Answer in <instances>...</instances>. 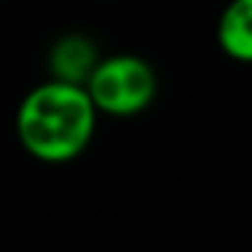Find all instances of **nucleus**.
<instances>
[{
    "instance_id": "20e7f679",
    "label": "nucleus",
    "mask_w": 252,
    "mask_h": 252,
    "mask_svg": "<svg viewBox=\"0 0 252 252\" xmlns=\"http://www.w3.org/2000/svg\"><path fill=\"white\" fill-rule=\"evenodd\" d=\"M220 51L243 65H252V0H228L217 21Z\"/></svg>"
},
{
    "instance_id": "7ed1b4c3",
    "label": "nucleus",
    "mask_w": 252,
    "mask_h": 252,
    "mask_svg": "<svg viewBox=\"0 0 252 252\" xmlns=\"http://www.w3.org/2000/svg\"><path fill=\"white\" fill-rule=\"evenodd\" d=\"M101 60H104V57L98 54V48H95V42H92L89 36H80V33L60 36V39L54 42L51 54H48L51 80L86 86Z\"/></svg>"
},
{
    "instance_id": "f03ea898",
    "label": "nucleus",
    "mask_w": 252,
    "mask_h": 252,
    "mask_svg": "<svg viewBox=\"0 0 252 252\" xmlns=\"http://www.w3.org/2000/svg\"><path fill=\"white\" fill-rule=\"evenodd\" d=\"M98 113L113 119H131L152 107L158 98V71L137 54L104 57L86 83Z\"/></svg>"
},
{
    "instance_id": "f257e3e1",
    "label": "nucleus",
    "mask_w": 252,
    "mask_h": 252,
    "mask_svg": "<svg viewBox=\"0 0 252 252\" xmlns=\"http://www.w3.org/2000/svg\"><path fill=\"white\" fill-rule=\"evenodd\" d=\"M98 116L86 86L48 80L30 89L18 104L15 134L30 158L68 163L89 149Z\"/></svg>"
}]
</instances>
